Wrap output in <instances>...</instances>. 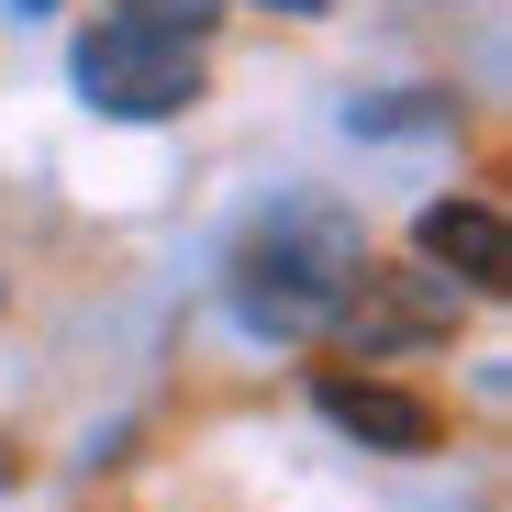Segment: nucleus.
<instances>
[{"label":"nucleus","mask_w":512,"mask_h":512,"mask_svg":"<svg viewBox=\"0 0 512 512\" xmlns=\"http://www.w3.org/2000/svg\"><path fill=\"white\" fill-rule=\"evenodd\" d=\"M357 268H368V234H357V223L279 212V223H256V234L234 245V312H245L256 334H290V346H301V334H334Z\"/></svg>","instance_id":"obj_1"},{"label":"nucleus","mask_w":512,"mask_h":512,"mask_svg":"<svg viewBox=\"0 0 512 512\" xmlns=\"http://www.w3.org/2000/svg\"><path fill=\"white\" fill-rule=\"evenodd\" d=\"M78 101L112 123H167L201 101V34H156V23H101L78 34Z\"/></svg>","instance_id":"obj_2"},{"label":"nucleus","mask_w":512,"mask_h":512,"mask_svg":"<svg viewBox=\"0 0 512 512\" xmlns=\"http://www.w3.org/2000/svg\"><path fill=\"white\" fill-rule=\"evenodd\" d=\"M312 401H323L334 435H357V446H379V457H435V446H446V423H435V401H423V390H390V379H346V368H323Z\"/></svg>","instance_id":"obj_3"},{"label":"nucleus","mask_w":512,"mask_h":512,"mask_svg":"<svg viewBox=\"0 0 512 512\" xmlns=\"http://www.w3.org/2000/svg\"><path fill=\"white\" fill-rule=\"evenodd\" d=\"M446 323H457V290L435 268H357L346 312H334V334H357V346H423Z\"/></svg>","instance_id":"obj_4"},{"label":"nucleus","mask_w":512,"mask_h":512,"mask_svg":"<svg viewBox=\"0 0 512 512\" xmlns=\"http://www.w3.org/2000/svg\"><path fill=\"white\" fill-rule=\"evenodd\" d=\"M412 256L435 279H468V290H501L512 279V234H501L490 201H435V212L412 223Z\"/></svg>","instance_id":"obj_5"},{"label":"nucleus","mask_w":512,"mask_h":512,"mask_svg":"<svg viewBox=\"0 0 512 512\" xmlns=\"http://www.w3.org/2000/svg\"><path fill=\"white\" fill-rule=\"evenodd\" d=\"M223 0H123V23H156V34H201Z\"/></svg>","instance_id":"obj_6"},{"label":"nucleus","mask_w":512,"mask_h":512,"mask_svg":"<svg viewBox=\"0 0 512 512\" xmlns=\"http://www.w3.org/2000/svg\"><path fill=\"white\" fill-rule=\"evenodd\" d=\"M0 490H23V446L12 435H0Z\"/></svg>","instance_id":"obj_7"},{"label":"nucleus","mask_w":512,"mask_h":512,"mask_svg":"<svg viewBox=\"0 0 512 512\" xmlns=\"http://www.w3.org/2000/svg\"><path fill=\"white\" fill-rule=\"evenodd\" d=\"M256 12H290V23H312V12H323V0H256Z\"/></svg>","instance_id":"obj_8"},{"label":"nucleus","mask_w":512,"mask_h":512,"mask_svg":"<svg viewBox=\"0 0 512 512\" xmlns=\"http://www.w3.org/2000/svg\"><path fill=\"white\" fill-rule=\"evenodd\" d=\"M12 12H56V0H12Z\"/></svg>","instance_id":"obj_9"}]
</instances>
